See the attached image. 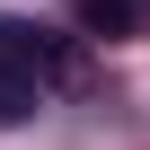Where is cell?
<instances>
[{"label": "cell", "mask_w": 150, "mask_h": 150, "mask_svg": "<svg viewBox=\"0 0 150 150\" xmlns=\"http://www.w3.org/2000/svg\"><path fill=\"white\" fill-rule=\"evenodd\" d=\"M62 80H80V53L53 44L44 27H18V18H0V124H18L44 106V88Z\"/></svg>", "instance_id": "6da1fadb"}, {"label": "cell", "mask_w": 150, "mask_h": 150, "mask_svg": "<svg viewBox=\"0 0 150 150\" xmlns=\"http://www.w3.org/2000/svg\"><path fill=\"white\" fill-rule=\"evenodd\" d=\"M80 27H97V35H124V27H132V0H80Z\"/></svg>", "instance_id": "7a4b0ae2"}]
</instances>
